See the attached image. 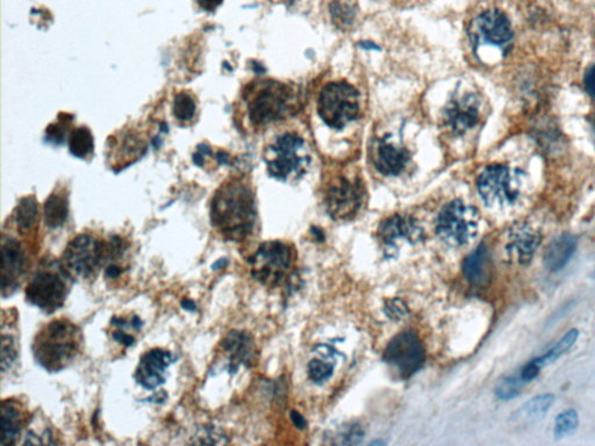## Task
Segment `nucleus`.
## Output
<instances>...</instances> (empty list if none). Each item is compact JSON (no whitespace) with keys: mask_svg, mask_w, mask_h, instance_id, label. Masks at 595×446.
<instances>
[{"mask_svg":"<svg viewBox=\"0 0 595 446\" xmlns=\"http://www.w3.org/2000/svg\"><path fill=\"white\" fill-rule=\"evenodd\" d=\"M256 220L255 193L247 178H230L216 190L211 204V221L223 238L245 241L254 233Z\"/></svg>","mask_w":595,"mask_h":446,"instance_id":"f257e3e1","label":"nucleus"},{"mask_svg":"<svg viewBox=\"0 0 595 446\" xmlns=\"http://www.w3.org/2000/svg\"><path fill=\"white\" fill-rule=\"evenodd\" d=\"M242 105L249 125L262 130L284 120L299 105V95L292 85L274 79H260L247 85L242 93Z\"/></svg>","mask_w":595,"mask_h":446,"instance_id":"f03ea898","label":"nucleus"},{"mask_svg":"<svg viewBox=\"0 0 595 446\" xmlns=\"http://www.w3.org/2000/svg\"><path fill=\"white\" fill-rule=\"evenodd\" d=\"M83 345V335L75 323L59 318L49 322L33 342L35 362L50 374H57L76 360Z\"/></svg>","mask_w":595,"mask_h":446,"instance_id":"7ed1b4c3","label":"nucleus"},{"mask_svg":"<svg viewBox=\"0 0 595 446\" xmlns=\"http://www.w3.org/2000/svg\"><path fill=\"white\" fill-rule=\"evenodd\" d=\"M264 162L272 178L294 183L310 170L312 154L310 146L299 134L284 132L278 134L265 146Z\"/></svg>","mask_w":595,"mask_h":446,"instance_id":"20e7f679","label":"nucleus"},{"mask_svg":"<svg viewBox=\"0 0 595 446\" xmlns=\"http://www.w3.org/2000/svg\"><path fill=\"white\" fill-rule=\"evenodd\" d=\"M71 280L61 262H42L27 284L26 300L41 311L54 313L66 302Z\"/></svg>","mask_w":595,"mask_h":446,"instance_id":"39448f33","label":"nucleus"},{"mask_svg":"<svg viewBox=\"0 0 595 446\" xmlns=\"http://www.w3.org/2000/svg\"><path fill=\"white\" fill-rule=\"evenodd\" d=\"M468 37L472 50L478 59H484L487 50L504 54L514 33L507 15L498 8L479 12L470 20Z\"/></svg>","mask_w":595,"mask_h":446,"instance_id":"423d86ee","label":"nucleus"},{"mask_svg":"<svg viewBox=\"0 0 595 446\" xmlns=\"http://www.w3.org/2000/svg\"><path fill=\"white\" fill-rule=\"evenodd\" d=\"M318 113L329 128H346L361 115V97L357 88L347 81L325 84L319 95Z\"/></svg>","mask_w":595,"mask_h":446,"instance_id":"0eeeda50","label":"nucleus"},{"mask_svg":"<svg viewBox=\"0 0 595 446\" xmlns=\"http://www.w3.org/2000/svg\"><path fill=\"white\" fill-rule=\"evenodd\" d=\"M366 187L355 170L335 172L325 182V206L334 220H350L357 215L366 200Z\"/></svg>","mask_w":595,"mask_h":446,"instance_id":"6e6552de","label":"nucleus"},{"mask_svg":"<svg viewBox=\"0 0 595 446\" xmlns=\"http://www.w3.org/2000/svg\"><path fill=\"white\" fill-rule=\"evenodd\" d=\"M478 228L477 209L458 199L446 204L436 219L438 237L453 248H460L473 241Z\"/></svg>","mask_w":595,"mask_h":446,"instance_id":"1a4fd4ad","label":"nucleus"},{"mask_svg":"<svg viewBox=\"0 0 595 446\" xmlns=\"http://www.w3.org/2000/svg\"><path fill=\"white\" fill-rule=\"evenodd\" d=\"M250 265L252 277L263 285H283L292 272V248L284 242H264L250 258Z\"/></svg>","mask_w":595,"mask_h":446,"instance_id":"9d476101","label":"nucleus"},{"mask_svg":"<svg viewBox=\"0 0 595 446\" xmlns=\"http://www.w3.org/2000/svg\"><path fill=\"white\" fill-rule=\"evenodd\" d=\"M521 186L520 172L506 165H491L477 180L482 202L491 209H507L514 205L521 195Z\"/></svg>","mask_w":595,"mask_h":446,"instance_id":"9b49d317","label":"nucleus"},{"mask_svg":"<svg viewBox=\"0 0 595 446\" xmlns=\"http://www.w3.org/2000/svg\"><path fill=\"white\" fill-rule=\"evenodd\" d=\"M59 262L73 280L91 278L106 262V244L92 235H78L68 243Z\"/></svg>","mask_w":595,"mask_h":446,"instance_id":"f8f14e48","label":"nucleus"},{"mask_svg":"<svg viewBox=\"0 0 595 446\" xmlns=\"http://www.w3.org/2000/svg\"><path fill=\"white\" fill-rule=\"evenodd\" d=\"M482 98L473 91H457L442 110V129L453 137L471 132L482 120Z\"/></svg>","mask_w":595,"mask_h":446,"instance_id":"ddd939ff","label":"nucleus"},{"mask_svg":"<svg viewBox=\"0 0 595 446\" xmlns=\"http://www.w3.org/2000/svg\"><path fill=\"white\" fill-rule=\"evenodd\" d=\"M369 158L381 176L397 177L407 168L412 154L400 139L388 133L371 139Z\"/></svg>","mask_w":595,"mask_h":446,"instance_id":"4468645a","label":"nucleus"},{"mask_svg":"<svg viewBox=\"0 0 595 446\" xmlns=\"http://www.w3.org/2000/svg\"><path fill=\"white\" fill-rule=\"evenodd\" d=\"M385 360L402 378H409L422 367L424 349L420 338L412 333H399L387 345Z\"/></svg>","mask_w":595,"mask_h":446,"instance_id":"2eb2a0df","label":"nucleus"},{"mask_svg":"<svg viewBox=\"0 0 595 446\" xmlns=\"http://www.w3.org/2000/svg\"><path fill=\"white\" fill-rule=\"evenodd\" d=\"M1 255V291L3 296L8 298L21 285L28 269V255L21 242L6 233L3 235Z\"/></svg>","mask_w":595,"mask_h":446,"instance_id":"dca6fc26","label":"nucleus"},{"mask_svg":"<svg viewBox=\"0 0 595 446\" xmlns=\"http://www.w3.org/2000/svg\"><path fill=\"white\" fill-rule=\"evenodd\" d=\"M424 237L420 223L408 214H397L385 220L378 229V238L388 255H395L404 243L414 244Z\"/></svg>","mask_w":595,"mask_h":446,"instance_id":"f3484780","label":"nucleus"},{"mask_svg":"<svg viewBox=\"0 0 595 446\" xmlns=\"http://www.w3.org/2000/svg\"><path fill=\"white\" fill-rule=\"evenodd\" d=\"M173 362L171 353L153 349L141 357L135 372L138 384L146 389H155L165 382V371Z\"/></svg>","mask_w":595,"mask_h":446,"instance_id":"a211bd4d","label":"nucleus"},{"mask_svg":"<svg viewBox=\"0 0 595 446\" xmlns=\"http://www.w3.org/2000/svg\"><path fill=\"white\" fill-rule=\"evenodd\" d=\"M540 240L542 237L536 229L527 223H520L511 228L506 250L511 260L525 265L533 260L537 248L540 246Z\"/></svg>","mask_w":595,"mask_h":446,"instance_id":"6ab92c4d","label":"nucleus"},{"mask_svg":"<svg viewBox=\"0 0 595 446\" xmlns=\"http://www.w3.org/2000/svg\"><path fill=\"white\" fill-rule=\"evenodd\" d=\"M223 351L228 355V365L227 369L230 374L238 372L240 366L252 365L255 357V345L254 340L249 333L245 331L233 330L230 331L223 344Z\"/></svg>","mask_w":595,"mask_h":446,"instance_id":"aec40b11","label":"nucleus"},{"mask_svg":"<svg viewBox=\"0 0 595 446\" xmlns=\"http://www.w3.org/2000/svg\"><path fill=\"white\" fill-rule=\"evenodd\" d=\"M27 420V414L18 401L6 399L1 403V442L3 446L15 445Z\"/></svg>","mask_w":595,"mask_h":446,"instance_id":"412c9836","label":"nucleus"},{"mask_svg":"<svg viewBox=\"0 0 595 446\" xmlns=\"http://www.w3.org/2000/svg\"><path fill=\"white\" fill-rule=\"evenodd\" d=\"M577 249L574 235L563 234L549 244L545 253V265L550 272H558L567 265Z\"/></svg>","mask_w":595,"mask_h":446,"instance_id":"4be33fe9","label":"nucleus"},{"mask_svg":"<svg viewBox=\"0 0 595 446\" xmlns=\"http://www.w3.org/2000/svg\"><path fill=\"white\" fill-rule=\"evenodd\" d=\"M489 253L485 244L470 253L463 264L464 275L473 286L485 285L489 279Z\"/></svg>","mask_w":595,"mask_h":446,"instance_id":"5701e85b","label":"nucleus"},{"mask_svg":"<svg viewBox=\"0 0 595 446\" xmlns=\"http://www.w3.org/2000/svg\"><path fill=\"white\" fill-rule=\"evenodd\" d=\"M69 216V197L64 188L55 190L44 206V223L51 229L62 227Z\"/></svg>","mask_w":595,"mask_h":446,"instance_id":"b1692460","label":"nucleus"},{"mask_svg":"<svg viewBox=\"0 0 595 446\" xmlns=\"http://www.w3.org/2000/svg\"><path fill=\"white\" fill-rule=\"evenodd\" d=\"M13 222L20 234H28L39 223V204L34 195L22 197L13 212Z\"/></svg>","mask_w":595,"mask_h":446,"instance_id":"393cba45","label":"nucleus"},{"mask_svg":"<svg viewBox=\"0 0 595 446\" xmlns=\"http://www.w3.org/2000/svg\"><path fill=\"white\" fill-rule=\"evenodd\" d=\"M329 13L334 25L341 30H349L357 19L358 6L356 0H332Z\"/></svg>","mask_w":595,"mask_h":446,"instance_id":"a878e982","label":"nucleus"},{"mask_svg":"<svg viewBox=\"0 0 595 446\" xmlns=\"http://www.w3.org/2000/svg\"><path fill=\"white\" fill-rule=\"evenodd\" d=\"M70 153L77 158H88L93 154L95 142L90 129L86 127H78L73 129L69 139Z\"/></svg>","mask_w":595,"mask_h":446,"instance_id":"bb28decb","label":"nucleus"},{"mask_svg":"<svg viewBox=\"0 0 595 446\" xmlns=\"http://www.w3.org/2000/svg\"><path fill=\"white\" fill-rule=\"evenodd\" d=\"M578 338H579V331L577 329L569 330L550 350L545 352V355L533 359L543 369L545 366L552 364L557 359L560 358L562 356L565 355L566 352L570 351Z\"/></svg>","mask_w":595,"mask_h":446,"instance_id":"cd10ccee","label":"nucleus"},{"mask_svg":"<svg viewBox=\"0 0 595 446\" xmlns=\"http://www.w3.org/2000/svg\"><path fill=\"white\" fill-rule=\"evenodd\" d=\"M197 112V104L193 95L187 91L177 93L173 99V115L180 125H187L193 121Z\"/></svg>","mask_w":595,"mask_h":446,"instance_id":"c85d7f7f","label":"nucleus"},{"mask_svg":"<svg viewBox=\"0 0 595 446\" xmlns=\"http://www.w3.org/2000/svg\"><path fill=\"white\" fill-rule=\"evenodd\" d=\"M555 395L550 393L545 394L537 395L529 401H527L523 405L521 409V413L528 418H540L545 416V414L548 413L549 410L551 409V407L555 403Z\"/></svg>","mask_w":595,"mask_h":446,"instance_id":"c756f323","label":"nucleus"},{"mask_svg":"<svg viewBox=\"0 0 595 446\" xmlns=\"http://www.w3.org/2000/svg\"><path fill=\"white\" fill-rule=\"evenodd\" d=\"M578 425H579V414L577 410H564L556 417L554 435L557 439L565 438L577 432Z\"/></svg>","mask_w":595,"mask_h":446,"instance_id":"7c9ffc66","label":"nucleus"},{"mask_svg":"<svg viewBox=\"0 0 595 446\" xmlns=\"http://www.w3.org/2000/svg\"><path fill=\"white\" fill-rule=\"evenodd\" d=\"M522 379L518 376H508L501 379L495 386L494 393L498 399L508 401V400L514 399L518 395L521 393L523 386H525Z\"/></svg>","mask_w":595,"mask_h":446,"instance_id":"2f4dec72","label":"nucleus"},{"mask_svg":"<svg viewBox=\"0 0 595 446\" xmlns=\"http://www.w3.org/2000/svg\"><path fill=\"white\" fill-rule=\"evenodd\" d=\"M18 359V348H17V340L11 333H6L3 330L1 337V372L6 374L12 369Z\"/></svg>","mask_w":595,"mask_h":446,"instance_id":"473e14b6","label":"nucleus"},{"mask_svg":"<svg viewBox=\"0 0 595 446\" xmlns=\"http://www.w3.org/2000/svg\"><path fill=\"white\" fill-rule=\"evenodd\" d=\"M228 443L227 437L225 436L219 428H216L214 425H204L201 428L198 429L196 435H194L192 444H211V445H219V444H226Z\"/></svg>","mask_w":595,"mask_h":446,"instance_id":"72a5a7b5","label":"nucleus"},{"mask_svg":"<svg viewBox=\"0 0 595 446\" xmlns=\"http://www.w3.org/2000/svg\"><path fill=\"white\" fill-rule=\"evenodd\" d=\"M332 365L321 359H313L308 364L310 378L317 384H322L328 380L329 378L332 377Z\"/></svg>","mask_w":595,"mask_h":446,"instance_id":"f704fd0d","label":"nucleus"},{"mask_svg":"<svg viewBox=\"0 0 595 446\" xmlns=\"http://www.w3.org/2000/svg\"><path fill=\"white\" fill-rule=\"evenodd\" d=\"M385 311L393 320H400V318H405V315L408 313V309L402 300L393 299V300L387 301Z\"/></svg>","mask_w":595,"mask_h":446,"instance_id":"c9c22d12","label":"nucleus"},{"mask_svg":"<svg viewBox=\"0 0 595 446\" xmlns=\"http://www.w3.org/2000/svg\"><path fill=\"white\" fill-rule=\"evenodd\" d=\"M540 369H542V367L537 364L535 359H533V360L527 362L526 365L523 366L522 369H521L519 374L520 378L522 379L525 384H528V382L533 381L540 374Z\"/></svg>","mask_w":595,"mask_h":446,"instance_id":"e433bc0d","label":"nucleus"},{"mask_svg":"<svg viewBox=\"0 0 595 446\" xmlns=\"http://www.w3.org/2000/svg\"><path fill=\"white\" fill-rule=\"evenodd\" d=\"M584 86L588 95L595 99V66H591L585 75Z\"/></svg>","mask_w":595,"mask_h":446,"instance_id":"4c0bfd02","label":"nucleus"},{"mask_svg":"<svg viewBox=\"0 0 595 446\" xmlns=\"http://www.w3.org/2000/svg\"><path fill=\"white\" fill-rule=\"evenodd\" d=\"M114 340L119 342V343L124 345L126 348H129V347H132L135 344V338L132 335H128V333H124L122 330H117L115 333H113Z\"/></svg>","mask_w":595,"mask_h":446,"instance_id":"58836bf2","label":"nucleus"},{"mask_svg":"<svg viewBox=\"0 0 595 446\" xmlns=\"http://www.w3.org/2000/svg\"><path fill=\"white\" fill-rule=\"evenodd\" d=\"M223 0H197L198 5L204 11L213 12L223 4Z\"/></svg>","mask_w":595,"mask_h":446,"instance_id":"ea45409f","label":"nucleus"},{"mask_svg":"<svg viewBox=\"0 0 595 446\" xmlns=\"http://www.w3.org/2000/svg\"><path fill=\"white\" fill-rule=\"evenodd\" d=\"M121 267L117 265V264L112 263L107 266L106 269V277L108 279H117L119 278V275H121Z\"/></svg>","mask_w":595,"mask_h":446,"instance_id":"a19ab883","label":"nucleus"},{"mask_svg":"<svg viewBox=\"0 0 595 446\" xmlns=\"http://www.w3.org/2000/svg\"><path fill=\"white\" fill-rule=\"evenodd\" d=\"M180 304H182V307H183L184 309H187V311H197V304H196V302H194L193 300H190V299H184V300L180 302Z\"/></svg>","mask_w":595,"mask_h":446,"instance_id":"79ce46f5","label":"nucleus"},{"mask_svg":"<svg viewBox=\"0 0 595 446\" xmlns=\"http://www.w3.org/2000/svg\"><path fill=\"white\" fill-rule=\"evenodd\" d=\"M226 264H227V260H216V263L213 264V265H212V270L213 271L219 270V269H221V267L226 266Z\"/></svg>","mask_w":595,"mask_h":446,"instance_id":"37998d69","label":"nucleus"},{"mask_svg":"<svg viewBox=\"0 0 595 446\" xmlns=\"http://www.w3.org/2000/svg\"><path fill=\"white\" fill-rule=\"evenodd\" d=\"M286 1H289V3H291V4H292V3H296V1H298V0H286Z\"/></svg>","mask_w":595,"mask_h":446,"instance_id":"c03bdc74","label":"nucleus"},{"mask_svg":"<svg viewBox=\"0 0 595 446\" xmlns=\"http://www.w3.org/2000/svg\"><path fill=\"white\" fill-rule=\"evenodd\" d=\"M593 128H594V132H595V119H594V121H593Z\"/></svg>","mask_w":595,"mask_h":446,"instance_id":"a18cd8bd","label":"nucleus"}]
</instances>
